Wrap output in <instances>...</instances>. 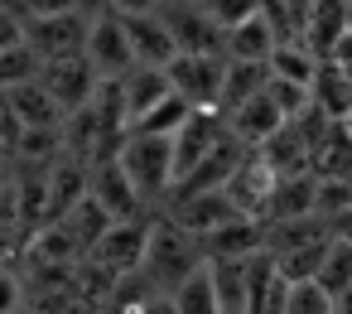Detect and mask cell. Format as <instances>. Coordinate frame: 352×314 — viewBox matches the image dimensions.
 <instances>
[{
	"mask_svg": "<svg viewBox=\"0 0 352 314\" xmlns=\"http://www.w3.org/2000/svg\"><path fill=\"white\" fill-rule=\"evenodd\" d=\"M347 6H352V0H314V6H309L304 44H309L318 59H333L338 44L347 39Z\"/></svg>",
	"mask_w": 352,
	"mask_h": 314,
	"instance_id": "14",
	"label": "cell"
},
{
	"mask_svg": "<svg viewBox=\"0 0 352 314\" xmlns=\"http://www.w3.org/2000/svg\"><path fill=\"white\" fill-rule=\"evenodd\" d=\"M20 44H25V15L10 10L6 0H0V54H6V49H20Z\"/></svg>",
	"mask_w": 352,
	"mask_h": 314,
	"instance_id": "35",
	"label": "cell"
},
{
	"mask_svg": "<svg viewBox=\"0 0 352 314\" xmlns=\"http://www.w3.org/2000/svg\"><path fill=\"white\" fill-rule=\"evenodd\" d=\"M222 314H251V261H208Z\"/></svg>",
	"mask_w": 352,
	"mask_h": 314,
	"instance_id": "20",
	"label": "cell"
},
{
	"mask_svg": "<svg viewBox=\"0 0 352 314\" xmlns=\"http://www.w3.org/2000/svg\"><path fill=\"white\" fill-rule=\"evenodd\" d=\"M188 116H193V107L174 92V97H169V102H160V107H155V112L135 126V131H140V136H164V140H174V136L188 126Z\"/></svg>",
	"mask_w": 352,
	"mask_h": 314,
	"instance_id": "29",
	"label": "cell"
},
{
	"mask_svg": "<svg viewBox=\"0 0 352 314\" xmlns=\"http://www.w3.org/2000/svg\"><path fill=\"white\" fill-rule=\"evenodd\" d=\"M174 304H179V314H222V304H217V285H212V271L203 266L193 280H184V285L174 290Z\"/></svg>",
	"mask_w": 352,
	"mask_h": 314,
	"instance_id": "28",
	"label": "cell"
},
{
	"mask_svg": "<svg viewBox=\"0 0 352 314\" xmlns=\"http://www.w3.org/2000/svg\"><path fill=\"white\" fill-rule=\"evenodd\" d=\"M323 59L304 44V39H285L275 54H270V78H285V83H299V87H314Z\"/></svg>",
	"mask_w": 352,
	"mask_h": 314,
	"instance_id": "23",
	"label": "cell"
},
{
	"mask_svg": "<svg viewBox=\"0 0 352 314\" xmlns=\"http://www.w3.org/2000/svg\"><path fill=\"white\" fill-rule=\"evenodd\" d=\"M314 107L323 116H333V121H352V78L328 59H323V68L314 78Z\"/></svg>",
	"mask_w": 352,
	"mask_h": 314,
	"instance_id": "22",
	"label": "cell"
},
{
	"mask_svg": "<svg viewBox=\"0 0 352 314\" xmlns=\"http://www.w3.org/2000/svg\"><path fill=\"white\" fill-rule=\"evenodd\" d=\"M275 189H280V174L265 165V155H261V150H251V155L241 160V169L232 174V184H227V198H232V208H236L241 218H256V222H265Z\"/></svg>",
	"mask_w": 352,
	"mask_h": 314,
	"instance_id": "9",
	"label": "cell"
},
{
	"mask_svg": "<svg viewBox=\"0 0 352 314\" xmlns=\"http://www.w3.org/2000/svg\"><path fill=\"white\" fill-rule=\"evenodd\" d=\"M261 155H265V165H270V169H275L280 179H294V174H314V145L304 140V131H299L294 121H289V126H285V131H280V136H275V140H270V145L261 150Z\"/></svg>",
	"mask_w": 352,
	"mask_h": 314,
	"instance_id": "17",
	"label": "cell"
},
{
	"mask_svg": "<svg viewBox=\"0 0 352 314\" xmlns=\"http://www.w3.org/2000/svg\"><path fill=\"white\" fill-rule=\"evenodd\" d=\"M342 126H347V136H352V121H342Z\"/></svg>",
	"mask_w": 352,
	"mask_h": 314,
	"instance_id": "43",
	"label": "cell"
},
{
	"mask_svg": "<svg viewBox=\"0 0 352 314\" xmlns=\"http://www.w3.org/2000/svg\"><path fill=\"white\" fill-rule=\"evenodd\" d=\"M150 227H155V218H135V222H116L102 242H97V251L87 256L92 266H102L107 275H135L140 266H145V247H150Z\"/></svg>",
	"mask_w": 352,
	"mask_h": 314,
	"instance_id": "7",
	"label": "cell"
},
{
	"mask_svg": "<svg viewBox=\"0 0 352 314\" xmlns=\"http://www.w3.org/2000/svg\"><path fill=\"white\" fill-rule=\"evenodd\" d=\"M285 314H333V295L318 290V285H294L289 295V309Z\"/></svg>",
	"mask_w": 352,
	"mask_h": 314,
	"instance_id": "33",
	"label": "cell"
},
{
	"mask_svg": "<svg viewBox=\"0 0 352 314\" xmlns=\"http://www.w3.org/2000/svg\"><path fill=\"white\" fill-rule=\"evenodd\" d=\"M314 193H318V174H294L280 179L265 222H289V218H314Z\"/></svg>",
	"mask_w": 352,
	"mask_h": 314,
	"instance_id": "21",
	"label": "cell"
},
{
	"mask_svg": "<svg viewBox=\"0 0 352 314\" xmlns=\"http://www.w3.org/2000/svg\"><path fill=\"white\" fill-rule=\"evenodd\" d=\"M126 20V30H131V49H135V63L140 68H174L179 63V44H174V34H169V25H164V15L155 10V15H121Z\"/></svg>",
	"mask_w": 352,
	"mask_h": 314,
	"instance_id": "12",
	"label": "cell"
},
{
	"mask_svg": "<svg viewBox=\"0 0 352 314\" xmlns=\"http://www.w3.org/2000/svg\"><path fill=\"white\" fill-rule=\"evenodd\" d=\"M6 107L20 116V126H25V131H44V126H63V121H68V112L49 97V87H44V83H30V87H20V92H10V97H6Z\"/></svg>",
	"mask_w": 352,
	"mask_h": 314,
	"instance_id": "19",
	"label": "cell"
},
{
	"mask_svg": "<svg viewBox=\"0 0 352 314\" xmlns=\"http://www.w3.org/2000/svg\"><path fill=\"white\" fill-rule=\"evenodd\" d=\"M160 15H164L174 44H179V54H217V59H227V30L203 10V0H164Z\"/></svg>",
	"mask_w": 352,
	"mask_h": 314,
	"instance_id": "3",
	"label": "cell"
},
{
	"mask_svg": "<svg viewBox=\"0 0 352 314\" xmlns=\"http://www.w3.org/2000/svg\"><path fill=\"white\" fill-rule=\"evenodd\" d=\"M121 169L131 174L135 193L145 198V208L160 218L164 203H169V193H174V184H179V174H174V140L131 131L126 145H121Z\"/></svg>",
	"mask_w": 352,
	"mask_h": 314,
	"instance_id": "2",
	"label": "cell"
},
{
	"mask_svg": "<svg viewBox=\"0 0 352 314\" xmlns=\"http://www.w3.org/2000/svg\"><path fill=\"white\" fill-rule=\"evenodd\" d=\"M352 208V184L347 179H318V193H314V218H323L328 227Z\"/></svg>",
	"mask_w": 352,
	"mask_h": 314,
	"instance_id": "31",
	"label": "cell"
},
{
	"mask_svg": "<svg viewBox=\"0 0 352 314\" xmlns=\"http://www.w3.org/2000/svg\"><path fill=\"white\" fill-rule=\"evenodd\" d=\"M280 49V34L270 30L265 15L227 30V63H270V54Z\"/></svg>",
	"mask_w": 352,
	"mask_h": 314,
	"instance_id": "16",
	"label": "cell"
},
{
	"mask_svg": "<svg viewBox=\"0 0 352 314\" xmlns=\"http://www.w3.org/2000/svg\"><path fill=\"white\" fill-rule=\"evenodd\" d=\"M10 179H15V160H0V193L10 189Z\"/></svg>",
	"mask_w": 352,
	"mask_h": 314,
	"instance_id": "41",
	"label": "cell"
},
{
	"mask_svg": "<svg viewBox=\"0 0 352 314\" xmlns=\"http://www.w3.org/2000/svg\"><path fill=\"white\" fill-rule=\"evenodd\" d=\"M140 314H179V304H174V295H155Z\"/></svg>",
	"mask_w": 352,
	"mask_h": 314,
	"instance_id": "37",
	"label": "cell"
},
{
	"mask_svg": "<svg viewBox=\"0 0 352 314\" xmlns=\"http://www.w3.org/2000/svg\"><path fill=\"white\" fill-rule=\"evenodd\" d=\"M232 136V126H227V116L222 112H193L188 116V126L174 136V174L179 179H188L222 140Z\"/></svg>",
	"mask_w": 352,
	"mask_h": 314,
	"instance_id": "11",
	"label": "cell"
},
{
	"mask_svg": "<svg viewBox=\"0 0 352 314\" xmlns=\"http://www.w3.org/2000/svg\"><path fill=\"white\" fill-rule=\"evenodd\" d=\"M10 10H20L25 20H49V15H68L78 10V0H6Z\"/></svg>",
	"mask_w": 352,
	"mask_h": 314,
	"instance_id": "34",
	"label": "cell"
},
{
	"mask_svg": "<svg viewBox=\"0 0 352 314\" xmlns=\"http://www.w3.org/2000/svg\"><path fill=\"white\" fill-rule=\"evenodd\" d=\"M160 6H164V0H111L116 15H155Z\"/></svg>",
	"mask_w": 352,
	"mask_h": 314,
	"instance_id": "36",
	"label": "cell"
},
{
	"mask_svg": "<svg viewBox=\"0 0 352 314\" xmlns=\"http://www.w3.org/2000/svg\"><path fill=\"white\" fill-rule=\"evenodd\" d=\"M333 314H352V285H347V290L333 300Z\"/></svg>",
	"mask_w": 352,
	"mask_h": 314,
	"instance_id": "40",
	"label": "cell"
},
{
	"mask_svg": "<svg viewBox=\"0 0 352 314\" xmlns=\"http://www.w3.org/2000/svg\"><path fill=\"white\" fill-rule=\"evenodd\" d=\"M87 30H92V20L78 15V10L49 15V20H25V44H30L44 63L82 59V54H87Z\"/></svg>",
	"mask_w": 352,
	"mask_h": 314,
	"instance_id": "6",
	"label": "cell"
},
{
	"mask_svg": "<svg viewBox=\"0 0 352 314\" xmlns=\"http://www.w3.org/2000/svg\"><path fill=\"white\" fill-rule=\"evenodd\" d=\"M314 174H318V179H347V184H352V136H347L342 121H338V126L328 131V140L318 145Z\"/></svg>",
	"mask_w": 352,
	"mask_h": 314,
	"instance_id": "26",
	"label": "cell"
},
{
	"mask_svg": "<svg viewBox=\"0 0 352 314\" xmlns=\"http://www.w3.org/2000/svg\"><path fill=\"white\" fill-rule=\"evenodd\" d=\"M227 126H232V136H236L246 150H265L289 121L280 116V107L270 102V92H261V97H251L246 107H236V112L227 116Z\"/></svg>",
	"mask_w": 352,
	"mask_h": 314,
	"instance_id": "13",
	"label": "cell"
},
{
	"mask_svg": "<svg viewBox=\"0 0 352 314\" xmlns=\"http://www.w3.org/2000/svg\"><path fill=\"white\" fill-rule=\"evenodd\" d=\"M107 10H111V0H78V15H87V20H97Z\"/></svg>",
	"mask_w": 352,
	"mask_h": 314,
	"instance_id": "38",
	"label": "cell"
},
{
	"mask_svg": "<svg viewBox=\"0 0 352 314\" xmlns=\"http://www.w3.org/2000/svg\"><path fill=\"white\" fill-rule=\"evenodd\" d=\"M87 63L97 68L102 83H121L126 73L140 68L135 49H131V30H126V20L116 10H107V15L92 20V30H87Z\"/></svg>",
	"mask_w": 352,
	"mask_h": 314,
	"instance_id": "5",
	"label": "cell"
},
{
	"mask_svg": "<svg viewBox=\"0 0 352 314\" xmlns=\"http://www.w3.org/2000/svg\"><path fill=\"white\" fill-rule=\"evenodd\" d=\"M39 73H44V59H39L30 44L6 49V54H0V97H10V92H20V87H30V83H39Z\"/></svg>",
	"mask_w": 352,
	"mask_h": 314,
	"instance_id": "27",
	"label": "cell"
},
{
	"mask_svg": "<svg viewBox=\"0 0 352 314\" xmlns=\"http://www.w3.org/2000/svg\"><path fill=\"white\" fill-rule=\"evenodd\" d=\"M39 83L49 87V97H54L68 116H73V112H82V107H92V97H97V87H102L97 68L87 63V54H82V59H58V63H44Z\"/></svg>",
	"mask_w": 352,
	"mask_h": 314,
	"instance_id": "10",
	"label": "cell"
},
{
	"mask_svg": "<svg viewBox=\"0 0 352 314\" xmlns=\"http://www.w3.org/2000/svg\"><path fill=\"white\" fill-rule=\"evenodd\" d=\"M121 92H126V112H131V131H135L160 102L174 97V83H169L164 68H135V73L121 78Z\"/></svg>",
	"mask_w": 352,
	"mask_h": 314,
	"instance_id": "15",
	"label": "cell"
},
{
	"mask_svg": "<svg viewBox=\"0 0 352 314\" xmlns=\"http://www.w3.org/2000/svg\"><path fill=\"white\" fill-rule=\"evenodd\" d=\"M347 34H352V6H347Z\"/></svg>",
	"mask_w": 352,
	"mask_h": 314,
	"instance_id": "42",
	"label": "cell"
},
{
	"mask_svg": "<svg viewBox=\"0 0 352 314\" xmlns=\"http://www.w3.org/2000/svg\"><path fill=\"white\" fill-rule=\"evenodd\" d=\"M208 266V256H203V247H198V237L193 232H184L174 218H155V227H150V247H145V280L160 290V295H174L184 280H193L198 271Z\"/></svg>",
	"mask_w": 352,
	"mask_h": 314,
	"instance_id": "1",
	"label": "cell"
},
{
	"mask_svg": "<svg viewBox=\"0 0 352 314\" xmlns=\"http://www.w3.org/2000/svg\"><path fill=\"white\" fill-rule=\"evenodd\" d=\"M328 247H333V237H328V242L294 247V251H280V256H270V261H275V271H280L289 285H314L318 271H323V261H328Z\"/></svg>",
	"mask_w": 352,
	"mask_h": 314,
	"instance_id": "25",
	"label": "cell"
},
{
	"mask_svg": "<svg viewBox=\"0 0 352 314\" xmlns=\"http://www.w3.org/2000/svg\"><path fill=\"white\" fill-rule=\"evenodd\" d=\"M92 198L116 218V222H135V218H155L150 208H145V198L135 193V184H131V174L121 169V155H107V160H97L92 165Z\"/></svg>",
	"mask_w": 352,
	"mask_h": 314,
	"instance_id": "8",
	"label": "cell"
},
{
	"mask_svg": "<svg viewBox=\"0 0 352 314\" xmlns=\"http://www.w3.org/2000/svg\"><path fill=\"white\" fill-rule=\"evenodd\" d=\"M169 83L193 112H222L227 59H217V54H179V63L169 68Z\"/></svg>",
	"mask_w": 352,
	"mask_h": 314,
	"instance_id": "4",
	"label": "cell"
},
{
	"mask_svg": "<svg viewBox=\"0 0 352 314\" xmlns=\"http://www.w3.org/2000/svg\"><path fill=\"white\" fill-rule=\"evenodd\" d=\"M270 87V63H227V87H222V116L246 107Z\"/></svg>",
	"mask_w": 352,
	"mask_h": 314,
	"instance_id": "24",
	"label": "cell"
},
{
	"mask_svg": "<svg viewBox=\"0 0 352 314\" xmlns=\"http://www.w3.org/2000/svg\"><path fill=\"white\" fill-rule=\"evenodd\" d=\"M333 237H338V242H352V208H347V213L333 222Z\"/></svg>",
	"mask_w": 352,
	"mask_h": 314,
	"instance_id": "39",
	"label": "cell"
},
{
	"mask_svg": "<svg viewBox=\"0 0 352 314\" xmlns=\"http://www.w3.org/2000/svg\"><path fill=\"white\" fill-rule=\"evenodd\" d=\"M318 290H328L333 300L352 285V242H338L333 237V247H328V261H323V271H318V280H314Z\"/></svg>",
	"mask_w": 352,
	"mask_h": 314,
	"instance_id": "30",
	"label": "cell"
},
{
	"mask_svg": "<svg viewBox=\"0 0 352 314\" xmlns=\"http://www.w3.org/2000/svg\"><path fill=\"white\" fill-rule=\"evenodd\" d=\"M289 295H294V285L275 271L270 251L256 256L251 261V314H285L289 309Z\"/></svg>",
	"mask_w": 352,
	"mask_h": 314,
	"instance_id": "18",
	"label": "cell"
},
{
	"mask_svg": "<svg viewBox=\"0 0 352 314\" xmlns=\"http://www.w3.org/2000/svg\"><path fill=\"white\" fill-rule=\"evenodd\" d=\"M203 10H208L222 30H236V25H246V20L261 15V0H203Z\"/></svg>",
	"mask_w": 352,
	"mask_h": 314,
	"instance_id": "32",
	"label": "cell"
}]
</instances>
